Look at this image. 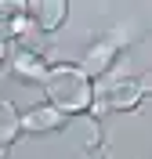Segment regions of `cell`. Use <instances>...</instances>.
<instances>
[{"mask_svg":"<svg viewBox=\"0 0 152 159\" xmlns=\"http://www.w3.org/2000/svg\"><path fill=\"white\" fill-rule=\"evenodd\" d=\"M44 98H47L51 109H58L65 119L72 116H87L94 101V80H87V72L72 61H58L51 65L47 76H44Z\"/></svg>","mask_w":152,"mask_h":159,"instance_id":"obj_1","label":"cell"},{"mask_svg":"<svg viewBox=\"0 0 152 159\" xmlns=\"http://www.w3.org/2000/svg\"><path fill=\"white\" fill-rule=\"evenodd\" d=\"M149 83H152L149 76H116L105 87H94V101H91V112L87 116L101 119V116H109V112H134L145 101V94H149L145 90Z\"/></svg>","mask_w":152,"mask_h":159,"instance_id":"obj_2","label":"cell"},{"mask_svg":"<svg viewBox=\"0 0 152 159\" xmlns=\"http://www.w3.org/2000/svg\"><path fill=\"white\" fill-rule=\"evenodd\" d=\"M120 51H123V43H120L116 36H101V40H94L91 47H87V54H83V65H80V69L87 72V80H98V76H105V72L116 65Z\"/></svg>","mask_w":152,"mask_h":159,"instance_id":"obj_3","label":"cell"},{"mask_svg":"<svg viewBox=\"0 0 152 159\" xmlns=\"http://www.w3.org/2000/svg\"><path fill=\"white\" fill-rule=\"evenodd\" d=\"M18 123H22V134H54V130H65L69 119L44 101V105H33V109L18 112Z\"/></svg>","mask_w":152,"mask_h":159,"instance_id":"obj_4","label":"cell"},{"mask_svg":"<svg viewBox=\"0 0 152 159\" xmlns=\"http://www.w3.org/2000/svg\"><path fill=\"white\" fill-rule=\"evenodd\" d=\"M25 11H29V18H33V29H40V33H58L69 22V4L65 0H36Z\"/></svg>","mask_w":152,"mask_h":159,"instance_id":"obj_5","label":"cell"},{"mask_svg":"<svg viewBox=\"0 0 152 159\" xmlns=\"http://www.w3.org/2000/svg\"><path fill=\"white\" fill-rule=\"evenodd\" d=\"M47 69H51L47 58H44L40 51H33V47H18L11 54V72L18 80H25V83H44Z\"/></svg>","mask_w":152,"mask_h":159,"instance_id":"obj_6","label":"cell"},{"mask_svg":"<svg viewBox=\"0 0 152 159\" xmlns=\"http://www.w3.org/2000/svg\"><path fill=\"white\" fill-rule=\"evenodd\" d=\"M18 138H22V123L15 101H0V148H11Z\"/></svg>","mask_w":152,"mask_h":159,"instance_id":"obj_7","label":"cell"},{"mask_svg":"<svg viewBox=\"0 0 152 159\" xmlns=\"http://www.w3.org/2000/svg\"><path fill=\"white\" fill-rule=\"evenodd\" d=\"M0 159H7V148H0Z\"/></svg>","mask_w":152,"mask_h":159,"instance_id":"obj_8","label":"cell"}]
</instances>
